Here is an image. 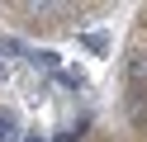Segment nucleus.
<instances>
[{"label": "nucleus", "instance_id": "f257e3e1", "mask_svg": "<svg viewBox=\"0 0 147 142\" xmlns=\"http://www.w3.org/2000/svg\"><path fill=\"white\" fill-rule=\"evenodd\" d=\"M128 118L133 128H147V85H128Z\"/></svg>", "mask_w": 147, "mask_h": 142}, {"label": "nucleus", "instance_id": "f03ea898", "mask_svg": "<svg viewBox=\"0 0 147 142\" xmlns=\"http://www.w3.org/2000/svg\"><path fill=\"white\" fill-rule=\"evenodd\" d=\"M128 85H147V52L128 57Z\"/></svg>", "mask_w": 147, "mask_h": 142}, {"label": "nucleus", "instance_id": "7ed1b4c3", "mask_svg": "<svg viewBox=\"0 0 147 142\" xmlns=\"http://www.w3.org/2000/svg\"><path fill=\"white\" fill-rule=\"evenodd\" d=\"M10 137H14V118L0 109V142H10Z\"/></svg>", "mask_w": 147, "mask_h": 142}, {"label": "nucleus", "instance_id": "20e7f679", "mask_svg": "<svg viewBox=\"0 0 147 142\" xmlns=\"http://www.w3.org/2000/svg\"><path fill=\"white\" fill-rule=\"evenodd\" d=\"M29 142H43V137H29Z\"/></svg>", "mask_w": 147, "mask_h": 142}]
</instances>
